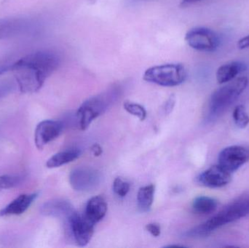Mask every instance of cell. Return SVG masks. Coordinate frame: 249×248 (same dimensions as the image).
Listing matches in <instances>:
<instances>
[{
  "instance_id": "1",
  "label": "cell",
  "mask_w": 249,
  "mask_h": 248,
  "mask_svg": "<svg viewBox=\"0 0 249 248\" xmlns=\"http://www.w3.org/2000/svg\"><path fill=\"white\" fill-rule=\"evenodd\" d=\"M60 62L55 52L37 50L16 59L11 71L22 93H34L40 90L45 80L58 68Z\"/></svg>"
},
{
  "instance_id": "2",
  "label": "cell",
  "mask_w": 249,
  "mask_h": 248,
  "mask_svg": "<svg viewBox=\"0 0 249 248\" xmlns=\"http://www.w3.org/2000/svg\"><path fill=\"white\" fill-rule=\"evenodd\" d=\"M249 215V194L237 198L210 219L187 231L186 235L189 237H205L219 227L238 221Z\"/></svg>"
},
{
  "instance_id": "3",
  "label": "cell",
  "mask_w": 249,
  "mask_h": 248,
  "mask_svg": "<svg viewBox=\"0 0 249 248\" xmlns=\"http://www.w3.org/2000/svg\"><path fill=\"white\" fill-rule=\"evenodd\" d=\"M121 95L120 86L113 85L106 91L86 100L77 112L79 128L86 131L98 116L103 115Z\"/></svg>"
},
{
  "instance_id": "4",
  "label": "cell",
  "mask_w": 249,
  "mask_h": 248,
  "mask_svg": "<svg viewBox=\"0 0 249 248\" xmlns=\"http://www.w3.org/2000/svg\"><path fill=\"white\" fill-rule=\"evenodd\" d=\"M248 83L247 77H238L215 90L209 101V119L213 120L220 116L244 93Z\"/></svg>"
},
{
  "instance_id": "5",
  "label": "cell",
  "mask_w": 249,
  "mask_h": 248,
  "mask_svg": "<svg viewBox=\"0 0 249 248\" xmlns=\"http://www.w3.org/2000/svg\"><path fill=\"white\" fill-rule=\"evenodd\" d=\"M187 74L181 64H167L150 67L145 71L143 80L162 87H175L182 84Z\"/></svg>"
},
{
  "instance_id": "6",
  "label": "cell",
  "mask_w": 249,
  "mask_h": 248,
  "mask_svg": "<svg viewBox=\"0 0 249 248\" xmlns=\"http://www.w3.org/2000/svg\"><path fill=\"white\" fill-rule=\"evenodd\" d=\"M185 40L190 48L202 52H213L220 44L219 36L212 29L196 27L185 35Z\"/></svg>"
},
{
  "instance_id": "7",
  "label": "cell",
  "mask_w": 249,
  "mask_h": 248,
  "mask_svg": "<svg viewBox=\"0 0 249 248\" xmlns=\"http://www.w3.org/2000/svg\"><path fill=\"white\" fill-rule=\"evenodd\" d=\"M218 164L232 173L249 161V147L234 145L224 149L219 154Z\"/></svg>"
},
{
  "instance_id": "8",
  "label": "cell",
  "mask_w": 249,
  "mask_h": 248,
  "mask_svg": "<svg viewBox=\"0 0 249 248\" xmlns=\"http://www.w3.org/2000/svg\"><path fill=\"white\" fill-rule=\"evenodd\" d=\"M67 221L76 244L80 247L87 246L94 234L95 224L88 219L86 215H80L77 211Z\"/></svg>"
},
{
  "instance_id": "9",
  "label": "cell",
  "mask_w": 249,
  "mask_h": 248,
  "mask_svg": "<svg viewBox=\"0 0 249 248\" xmlns=\"http://www.w3.org/2000/svg\"><path fill=\"white\" fill-rule=\"evenodd\" d=\"M101 181L99 172L87 167H79L71 170L70 183L74 190L86 192L94 189Z\"/></svg>"
},
{
  "instance_id": "10",
  "label": "cell",
  "mask_w": 249,
  "mask_h": 248,
  "mask_svg": "<svg viewBox=\"0 0 249 248\" xmlns=\"http://www.w3.org/2000/svg\"><path fill=\"white\" fill-rule=\"evenodd\" d=\"M64 125L60 121L44 120L38 124L35 132V142L38 149L44 147L59 136Z\"/></svg>"
},
{
  "instance_id": "11",
  "label": "cell",
  "mask_w": 249,
  "mask_h": 248,
  "mask_svg": "<svg viewBox=\"0 0 249 248\" xmlns=\"http://www.w3.org/2000/svg\"><path fill=\"white\" fill-rule=\"evenodd\" d=\"M199 183L206 187L216 189L227 186L232 180V173L219 165L212 166L197 178Z\"/></svg>"
},
{
  "instance_id": "12",
  "label": "cell",
  "mask_w": 249,
  "mask_h": 248,
  "mask_svg": "<svg viewBox=\"0 0 249 248\" xmlns=\"http://www.w3.org/2000/svg\"><path fill=\"white\" fill-rule=\"evenodd\" d=\"M34 23L24 17H11L0 20V40L31 32Z\"/></svg>"
},
{
  "instance_id": "13",
  "label": "cell",
  "mask_w": 249,
  "mask_h": 248,
  "mask_svg": "<svg viewBox=\"0 0 249 248\" xmlns=\"http://www.w3.org/2000/svg\"><path fill=\"white\" fill-rule=\"evenodd\" d=\"M39 211L41 214L45 216L67 220L76 211L69 201L61 199H52L45 202L41 205Z\"/></svg>"
},
{
  "instance_id": "14",
  "label": "cell",
  "mask_w": 249,
  "mask_h": 248,
  "mask_svg": "<svg viewBox=\"0 0 249 248\" xmlns=\"http://www.w3.org/2000/svg\"><path fill=\"white\" fill-rule=\"evenodd\" d=\"M38 197L37 193L24 194L12 201L7 206L0 210V217L18 215L26 212Z\"/></svg>"
},
{
  "instance_id": "15",
  "label": "cell",
  "mask_w": 249,
  "mask_h": 248,
  "mask_svg": "<svg viewBox=\"0 0 249 248\" xmlns=\"http://www.w3.org/2000/svg\"><path fill=\"white\" fill-rule=\"evenodd\" d=\"M107 212V203L103 197L98 195L90 198L86 205L84 215L96 224L102 221Z\"/></svg>"
},
{
  "instance_id": "16",
  "label": "cell",
  "mask_w": 249,
  "mask_h": 248,
  "mask_svg": "<svg viewBox=\"0 0 249 248\" xmlns=\"http://www.w3.org/2000/svg\"><path fill=\"white\" fill-rule=\"evenodd\" d=\"M247 69V65L241 61H231L219 67L216 77L219 84H223L232 81L237 76Z\"/></svg>"
},
{
  "instance_id": "17",
  "label": "cell",
  "mask_w": 249,
  "mask_h": 248,
  "mask_svg": "<svg viewBox=\"0 0 249 248\" xmlns=\"http://www.w3.org/2000/svg\"><path fill=\"white\" fill-rule=\"evenodd\" d=\"M218 201L206 196L197 197L193 200L192 208L196 214L209 215L213 214L218 208Z\"/></svg>"
},
{
  "instance_id": "18",
  "label": "cell",
  "mask_w": 249,
  "mask_h": 248,
  "mask_svg": "<svg viewBox=\"0 0 249 248\" xmlns=\"http://www.w3.org/2000/svg\"><path fill=\"white\" fill-rule=\"evenodd\" d=\"M80 154H81L80 151L77 149L67 150V151L57 153L47 161V167L55 168V167H59L64 165L68 164L77 160L80 157Z\"/></svg>"
},
{
  "instance_id": "19",
  "label": "cell",
  "mask_w": 249,
  "mask_h": 248,
  "mask_svg": "<svg viewBox=\"0 0 249 248\" xmlns=\"http://www.w3.org/2000/svg\"><path fill=\"white\" fill-rule=\"evenodd\" d=\"M155 185L150 184L139 189L137 195L138 207L142 212H149L152 208L155 196Z\"/></svg>"
},
{
  "instance_id": "20",
  "label": "cell",
  "mask_w": 249,
  "mask_h": 248,
  "mask_svg": "<svg viewBox=\"0 0 249 248\" xmlns=\"http://www.w3.org/2000/svg\"><path fill=\"white\" fill-rule=\"evenodd\" d=\"M233 119L235 125L241 129L247 128L249 123V116L244 105H238L233 111Z\"/></svg>"
},
{
  "instance_id": "21",
  "label": "cell",
  "mask_w": 249,
  "mask_h": 248,
  "mask_svg": "<svg viewBox=\"0 0 249 248\" xmlns=\"http://www.w3.org/2000/svg\"><path fill=\"white\" fill-rule=\"evenodd\" d=\"M124 107L126 112L139 118V120L143 121L146 119V111L142 105L133 102L125 101Z\"/></svg>"
},
{
  "instance_id": "22",
  "label": "cell",
  "mask_w": 249,
  "mask_h": 248,
  "mask_svg": "<svg viewBox=\"0 0 249 248\" xmlns=\"http://www.w3.org/2000/svg\"><path fill=\"white\" fill-rule=\"evenodd\" d=\"M21 182V177L17 175L0 176V189H8L18 186Z\"/></svg>"
},
{
  "instance_id": "23",
  "label": "cell",
  "mask_w": 249,
  "mask_h": 248,
  "mask_svg": "<svg viewBox=\"0 0 249 248\" xmlns=\"http://www.w3.org/2000/svg\"><path fill=\"white\" fill-rule=\"evenodd\" d=\"M130 185L121 178H117L113 182V191L120 198H124L130 191Z\"/></svg>"
},
{
  "instance_id": "24",
  "label": "cell",
  "mask_w": 249,
  "mask_h": 248,
  "mask_svg": "<svg viewBox=\"0 0 249 248\" xmlns=\"http://www.w3.org/2000/svg\"><path fill=\"white\" fill-rule=\"evenodd\" d=\"M16 60L12 58H3L0 60V76L8 71H11L12 66Z\"/></svg>"
},
{
  "instance_id": "25",
  "label": "cell",
  "mask_w": 249,
  "mask_h": 248,
  "mask_svg": "<svg viewBox=\"0 0 249 248\" xmlns=\"http://www.w3.org/2000/svg\"><path fill=\"white\" fill-rule=\"evenodd\" d=\"M146 230L153 237H158L160 235L161 228L159 224H155V223H151V224H147L146 226Z\"/></svg>"
},
{
  "instance_id": "26",
  "label": "cell",
  "mask_w": 249,
  "mask_h": 248,
  "mask_svg": "<svg viewBox=\"0 0 249 248\" xmlns=\"http://www.w3.org/2000/svg\"><path fill=\"white\" fill-rule=\"evenodd\" d=\"M175 102L176 100L174 96H171L169 99L167 100L166 103H165V106H164V111H165V113L169 114L171 113V112H172L174 105H175Z\"/></svg>"
},
{
  "instance_id": "27",
  "label": "cell",
  "mask_w": 249,
  "mask_h": 248,
  "mask_svg": "<svg viewBox=\"0 0 249 248\" xmlns=\"http://www.w3.org/2000/svg\"><path fill=\"white\" fill-rule=\"evenodd\" d=\"M238 48L239 50L247 49L249 48V35L241 38L238 42Z\"/></svg>"
},
{
  "instance_id": "28",
  "label": "cell",
  "mask_w": 249,
  "mask_h": 248,
  "mask_svg": "<svg viewBox=\"0 0 249 248\" xmlns=\"http://www.w3.org/2000/svg\"><path fill=\"white\" fill-rule=\"evenodd\" d=\"M91 151L95 157H99V156L102 155V147L99 144H94V145L92 146Z\"/></svg>"
},
{
  "instance_id": "29",
  "label": "cell",
  "mask_w": 249,
  "mask_h": 248,
  "mask_svg": "<svg viewBox=\"0 0 249 248\" xmlns=\"http://www.w3.org/2000/svg\"><path fill=\"white\" fill-rule=\"evenodd\" d=\"M202 1L203 0H181V7H187V6L191 5V4H196V3Z\"/></svg>"
}]
</instances>
